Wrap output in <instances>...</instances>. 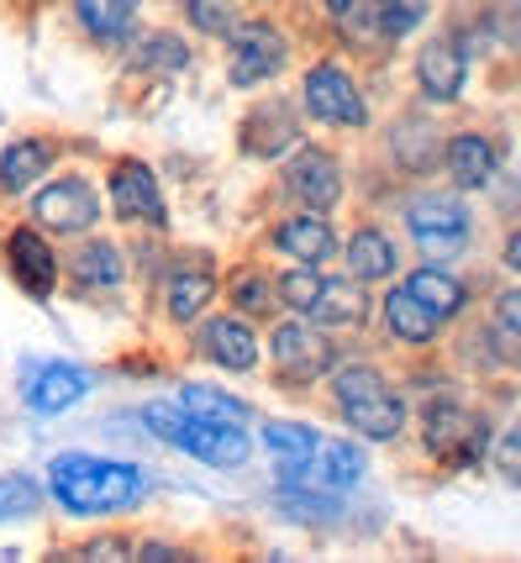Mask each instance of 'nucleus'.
Instances as JSON below:
<instances>
[{
    "mask_svg": "<svg viewBox=\"0 0 521 563\" xmlns=\"http://www.w3.org/2000/svg\"><path fill=\"white\" fill-rule=\"evenodd\" d=\"M326 406L337 411L353 438L364 442H400L411 432V395L400 390L396 379L385 374L379 358H364V353H343L332 374L322 379Z\"/></svg>",
    "mask_w": 521,
    "mask_h": 563,
    "instance_id": "nucleus-1",
    "label": "nucleus"
},
{
    "mask_svg": "<svg viewBox=\"0 0 521 563\" xmlns=\"http://www.w3.org/2000/svg\"><path fill=\"white\" fill-rule=\"evenodd\" d=\"M153 490V474L126 459H100V453H58L48 468V495L64 516L96 521V516L137 511Z\"/></svg>",
    "mask_w": 521,
    "mask_h": 563,
    "instance_id": "nucleus-2",
    "label": "nucleus"
},
{
    "mask_svg": "<svg viewBox=\"0 0 521 563\" xmlns=\"http://www.w3.org/2000/svg\"><path fill=\"white\" fill-rule=\"evenodd\" d=\"M396 221L422 264H464L474 253V206L464 190H453L443 179L400 185Z\"/></svg>",
    "mask_w": 521,
    "mask_h": 563,
    "instance_id": "nucleus-3",
    "label": "nucleus"
},
{
    "mask_svg": "<svg viewBox=\"0 0 521 563\" xmlns=\"http://www.w3.org/2000/svg\"><path fill=\"white\" fill-rule=\"evenodd\" d=\"M411 427L422 438V453L437 464H474L496 438V421L458 385H432L422 400H411Z\"/></svg>",
    "mask_w": 521,
    "mask_h": 563,
    "instance_id": "nucleus-4",
    "label": "nucleus"
},
{
    "mask_svg": "<svg viewBox=\"0 0 521 563\" xmlns=\"http://www.w3.org/2000/svg\"><path fill=\"white\" fill-rule=\"evenodd\" d=\"M347 347L343 338H332L322 327H311L306 317H274L269 332H264V368L258 374H269V385L279 395H317L322 390V379L332 374V364L343 358Z\"/></svg>",
    "mask_w": 521,
    "mask_h": 563,
    "instance_id": "nucleus-5",
    "label": "nucleus"
},
{
    "mask_svg": "<svg viewBox=\"0 0 521 563\" xmlns=\"http://www.w3.org/2000/svg\"><path fill=\"white\" fill-rule=\"evenodd\" d=\"M374 132V164L390 174L396 185H426L443 169V137L447 122L437 117V106L426 100H406Z\"/></svg>",
    "mask_w": 521,
    "mask_h": 563,
    "instance_id": "nucleus-6",
    "label": "nucleus"
},
{
    "mask_svg": "<svg viewBox=\"0 0 521 563\" xmlns=\"http://www.w3.org/2000/svg\"><path fill=\"white\" fill-rule=\"evenodd\" d=\"M296 106L311 126L337 132V137H369L374 126L369 96H364V85H358V74H353V64L343 53H322V58L300 64Z\"/></svg>",
    "mask_w": 521,
    "mask_h": 563,
    "instance_id": "nucleus-7",
    "label": "nucleus"
},
{
    "mask_svg": "<svg viewBox=\"0 0 521 563\" xmlns=\"http://www.w3.org/2000/svg\"><path fill=\"white\" fill-rule=\"evenodd\" d=\"M222 48H226V90H237V96L279 85L290 74V64H296V37L274 11H237Z\"/></svg>",
    "mask_w": 521,
    "mask_h": 563,
    "instance_id": "nucleus-8",
    "label": "nucleus"
},
{
    "mask_svg": "<svg viewBox=\"0 0 521 563\" xmlns=\"http://www.w3.org/2000/svg\"><path fill=\"white\" fill-rule=\"evenodd\" d=\"M132 290V264L126 243L111 232H79L64 238L58 247V295H69L79 306H117Z\"/></svg>",
    "mask_w": 521,
    "mask_h": 563,
    "instance_id": "nucleus-9",
    "label": "nucleus"
},
{
    "mask_svg": "<svg viewBox=\"0 0 521 563\" xmlns=\"http://www.w3.org/2000/svg\"><path fill=\"white\" fill-rule=\"evenodd\" d=\"M279 190H285V206L296 211H322V217H337L347 206V164L343 147L326 143V137H300L279 164Z\"/></svg>",
    "mask_w": 521,
    "mask_h": 563,
    "instance_id": "nucleus-10",
    "label": "nucleus"
},
{
    "mask_svg": "<svg viewBox=\"0 0 521 563\" xmlns=\"http://www.w3.org/2000/svg\"><path fill=\"white\" fill-rule=\"evenodd\" d=\"M100 196H106V211L122 232H169L174 211H169V190L153 169L148 158L137 153H117L106 158V174H100Z\"/></svg>",
    "mask_w": 521,
    "mask_h": 563,
    "instance_id": "nucleus-11",
    "label": "nucleus"
},
{
    "mask_svg": "<svg viewBox=\"0 0 521 563\" xmlns=\"http://www.w3.org/2000/svg\"><path fill=\"white\" fill-rule=\"evenodd\" d=\"M432 11H437V0H353L343 16H332V26L347 53L385 58V53L406 48L432 22Z\"/></svg>",
    "mask_w": 521,
    "mask_h": 563,
    "instance_id": "nucleus-12",
    "label": "nucleus"
},
{
    "mask_svg": "<svg viewBox=\"0 0 521 563\" xmlns=\"http://www.w3.org/2000/svg\"><path fill=\"white\" fill-rule=\"evenodd\" d=\"M26 221H37L53 243H64V238H79V232H96L106 221V196L85 169L58 164L43 185L26 190Z\"/></svg>",
    "mask_w": 521,
    "mask_h": 563,
    "instance_id": "nucleus-13",
    "label": "nucleus"
},
{
    "mask_svg": "<svg viewBox=\"0 0 521 563\" xmlns=\"http://www.w3.org/2000/svg\"><path fill=\"white\" fill-rule=\"evenodd\" d=\"M143 427L158 442H169L179 453H190L196 464L211 468H243L253 453V442L243 427H226V421H200L179 406H143Z\"/></svg>",
    "mask_w": 521,
    "mask_h": 563,
    "instance_id": "nucleus-14",
    "label": "nucleus"
},
{
    "mask_svg": "<svg viewBox=\"0 0 521 563\" xmlns=\"http://www.w3.org/2000/svg\"><path fill=\"white\" fill-rule=\"evenodd\" d=\"M153 285H158V317L174 332H185L190 321H200L222 300V264L206 247H179V253H169V264Z\"/></svg>",
    "mask_w": 521,
    "mask_h": 563,
    "instance_id": "nucleus-15",
    "label": "nucleus"
},
{
    "mask_svg": "<svg viewBox=\"0 0 521 563\" xmlns=\"http://www.w3.org/2000/svg\"><path fill=\"white\" fill-rule=\"evenodd\" d=\"M306 137V117H300L296 96H285L279 85H264L253 90L248 111L232 126V143H237V158L248 164H279L290 147Z\"/></svg>",
    "mask_w": 521,
    "mask_h": 563,
    "instance_id": "nucleus-16",
    "label": "nucleus"
},
{
    "mask_svg": "<svg viewBox=\"0 0 521 563\" xmlns=\"http://www.w3.org/2000/svg\"><path fill=\"white\" fill-rule=\"evenodd\" d=\"M369 332H379L385 347H396L406 358H432V353H443L447 321L437 317V311H426L400 279H385L379 295H374V327Z\"/></svg>",
    "mask_w": 521,
    "mask_h": 563,
    "instance_id": "nucleus-17",
    "label": "nucleus"
},
{
    "mask_svg": "<svg viewBox=\"0 0 521 563\" xmlns=\"http://www.w3.org/2000/svg\"><path fill=\"white\" fill-rule=\"evenodd\" d=\"M190 332V347H196V358H206V364H217L222 374H258L264 368V332H258V321L237 317L232 306H211L200 321H190L185 327Z\"/></svg>",
    "mask_w": 521,
    "mask_h": 563,
    "instance_id": "nucleus-18",
    "label": "nucleus"
},
{
    "mask_svg": "<svg viewBox=\"0 0 521 563\" xmlns=\"http://www.w3.org/2000/svg\"><path fill=\"white\" fill-rule=\"evenodd\" d=\"M469 74H474V58L464 53L458 32L447 22L437 26V32H426L422 43L411 48V90H417V100L437 106V111H447V106L464 100Z\"/></svg>",
    "mask_w": 521,
    "mask_h": 563,
    "instance_id": "nucleus-19",
    "label": "nucleus"
},
{
    "mask_svg": "<svg viewBox=\"0 0 521 563\" xmlns=\"http://www.w3.org/2000/svg\"><path fill=\"white\" fill-rule=\"evenodd\" d=\"M337 243H343V227L337 217H322V211H279V217L264 227L258 247L269 253L274 264H311V269H332L337 264Z\"/></svg>",
    "mask_w": 521,
    "mask_h": 563,
    "instance_id": "nucleus-20",
    "label": "nucleus"
},
{
    "mask_svg": "<svg viewBox=\"0 0 521 563\" xmlns=\"http://www.w3.org/2000/svg\"><path fill=\"white\" fill-rule=\"evenodd\" d=\"M0 264H5L11 285H16L26 300H37V306L58 300V243H53L37 221L22 217L0 232Z\"/></svg>",
    "mask_w": 521,
    "mask_h": 563,
    "instance_id": "nucleus-21",
    "label": "nucleus"
},
{
    "mask_svg": "<svg viewBox=\"0 0 521 563\" xmlns=\"http://www.w3.org/2000/svg\"><path fill=\"white\" fill-rule=\"evenodd\" d=\"M117 64H122V79H137V85L179 79V74H190V64H196V37L179 22H153V26L137 22V32L117 53Z\"/></svg>",
    "mask_w": 521,
    "mask_h": 563,
    "instance_id": "nucleus-22",
    "label": "nucleus"
},
{
    "mask_svg": "<svg viewBox=\"0 0 521 563\" xmlns=\"http://www.w3.org/2000/svg\"><path fill=\"white\" fill-rule=\"evenodd\" d=\"M500 164H506V143H500L490 126H479V122L447 126L443 169H437L443 185L464 190V196H479V190H490V185L500 179Z\"/></svg>",
    "mask_w": 521,
    "mask_h": 563,
    "instance_id": "nucleus-23",
    "label": "nucleus"
},
{
    "mask_svg": "<svg viewBox=\"0 0 521 563\" xmlns=\"http://www.w3.org/2000/svg\"><path fill=\"white\" fill-rule=\"evenodd\" d=\"M143 22V0H64V26L85 53L117 58Z\"/></svg>",
    "mask_w": 521,
    "mask_h": 563,
    "instance_id": "nucleus-24",
    "label": "nucleus"
},
{
    "mask_svg": "<svg viewBox=\"0 0 521 563\" xmlns=\"http://www.w3.org/2000/svg\"><path fill=\"white\" fill-rule=\"evenodd\" d=\"M69 153V137L64 132H48V126H32V132H16L11 143L0 147V206L5 200H26L32 185H43Z\"/></svg>",
    "mask_w": 521,
    "mask_h": 563,
    "instance_id": "nucleus-25",
    "label": "nucleus"
},
{
    "mask_svg": "<svg viewBox=\"0 0 521 563\" xmlns=\"http://www.w3.org/2000/svg\"><path fill=\"white\" fill-rule=\"evenodd\" d=\"M337 264H343V274H353V279H364V285L379 290L406 264L396 227H385L379 217H353V227H347L343 243H337Z\"/></svg>",
    "mask_w": 521,
    "mask_h": 563,
    "instance_id": "nucleus-26",
    "label": "nucleus"
},
{
    "mask_svg": "<svg viewBox=\"0 0 521 563\" xmlns=\"http://www.w3.org/2000/svg\"><path fill=\"white\" fill-rule=\"evenodd\" d=\"M306 321L311 327H322V332H332V338H343V343H353V338H364L374 327V285H364V279H353V274H322V295H317V306L306 311Z\"/></svg>",
    "mask_w": 521,
    "mask_h": 563,
    "instance_id": "nucleus-27",
    "label": "nucleus"
},
{
    "mask_svg": "<svg viewBox=\"0 0 521 563\" xmlns=\"http://www.w3.org/2000/svg\"><path fill=\"white\" fill-rule=\"evenodd\" d=\"M396 279L422 300L426 311H437L447 327L474 311V285H469V274H458V264H422V258H417L411 269L400 264Z\"/></svg>",
    "mask_w": 521,
    "mask_h": 563,
    "instance_id": "nucleus-28",
    "label": "nucleus"
},
{
    "mask_svg": "<svg viewBox=\"0 0 521 563\" xmlns=\"http://www.w3.org/2000/svg\"><path fill=\"white\" fill-rule=\"evenodd\" d=\"M222 306H232L237 317L269 327L279 317V295H274V264L269 258H237L222 264Z\"/></svg>",
    "mask_w": 521,
    "mask_h": 563,
    "instance_id": "nucleus-29",
    "label": "nucleus"
},
{
    "mask_svg": "<svg viewBox=\"0 0 521 563\" xmlns=\"http://www.w3.org/2000/svg\"><path fill=\"white\" fill-rule=\"evenodd\" d=\"M90 374L85 368H69V364H43L32 379H22V400L32 417H58V411H69L79 406L85 395H90Z\"/></svg>",
    "mask_w": 521,
    "mask_h": 563,
    "instance_id": "nucleus-30",
    "label": "nucleus"
},
{
    "mask_svg": "<svg viewBox=\"0 0 521 563\" xmlns=\"http://www.w3.org/2000/svg\"><path fill=\"white\" fill-rule=\"evenodd\" d=\"M258 438H264V448L274 453V474H296V468L311 464V453H317L322 432H317L311 421L274 417V421H264V427H258Z\"/></svg>",
    "mask_w": 521,
    "mask_h": 563,
    "instance_id": "nucleus-31",
    "label": "nucleus"
},
{
    "mask_svg": "<svg viewBox=\"0 0 521 563\" xmlns=\"http://www.w3.org/2000/svg\"><path fill=\"white\" fill-rule=\"evenodd\" d=\"M174 406L190 411V417H200V421H226V427H248L253 421L248 400H237V395L222 390V385H196V379L179 385V400H174Z\"/></svg>",
    "mask_w": 521,
    "mask_h": 563,
    "instance_id": "nucleus-32",
    "label": "nucleus"
},
{
    "mask_svg": "<svg viewBox=\"0 0 521 563\" xmlns=\"http://www.w3.org/2000/svg\"><path fill=\"white\" fill-rule=\"evenodd\" d=\"M237 0H169V16L196 43H222L226 32H232V22H237Z\"/></svg>",
    "mask_w": 521,
    "mask_h": 563,
    "instance_id": "nucleus-33",
    "label": "nucleus"
},
{
    "mask_svg": "<svg viewBox=\"0 0 521 563\" xmlns=\"http://www.w3.org/2000/svg\"><path fill=\"white\" fill-rule=\"evenodd\" d=\"M322 274L326 269H311V264H274V295H279V317H306L322 295Z\"/></svg>",
    "mask_w": 521,
    "mask_h": 563,
    "instance_id": "nucleus-34",
    "label": "nucleus"
},
{
    "mask_svg": "<svg viewBox=\"0 0 521 563\" xmlns=\"http://www.w3.org/2000/svg\"><path fill=\"white\" fill-rule=\"evenodd\" d=\"M485 321L517 347L521 343V285H500V290L485 295Z\"/></svg>",
    "mask_w": 521,
    "mask_h": 563,
    "instance_id": "nucleus-35",
    "label": "nucleus"
},
{
    "mask_svg": "<svg viewBox=\"0 0 521 563\" xmlns=\"http://www.w3.org/2000/svg\"><path fill=\"white\" fill-rule=\"evenodd\" d=\"M485 464L496 468V479H506L511 490H521V432L500 427L496 438H490V448H485Z\"/></svg>",
    "mask_w": 521,
    "mask_h": 563,
    "instance_id": "nucleus-36",
    "label": "nucleus"
},
{
    "mask_svg": "<svg viewBox=\"0 0 521 563\" xmlns=\"http://www.w3.org/2000/svg\"><path fill=\"white\" fill-rule=\"evenodd\" d=\"M43 506V490L32 474H5L0 479V521H16V516H32Z\"/></svg>",
    "mask_w": 521,
    "mask_h": 563,
    "instance_id": "nucleus-37",
    "label": "nucleus"
},
{
    "mask_svg": "<svg viewBox=\"0 0 521 563\" xmlns=\"http://www.w3.org/2000/svg\"><path fill=\"white\" fill-rule=\"evenodd\" d=\"M132 559H143V563H185V559H196V548H179V542L158 538V532H132Z\"/></svg>",
    "mask_w": 521,
    "mask_h": 563,
    "instance_id": "nucleus-38",
    "label": "nucleus"
},
{
    "mask_svg": "<svg viewBox=\"0 0 521 563\" xmlns=\"http://www.w3.org/2000/svg\"><path fill=\"white\" fill-rule=\"evenodd\" d=\"M75 559H132V532H106L100 542H79Z\"/></svg>",
    "mask_w": 521,
    "mask_h": 563,
    "instance_id": "nucleus-39",
    "label": "nucleus"
},
{
    "mask_svg": "<svg viewBox=\"0 0 521 563\" xmlns=\"http://www.w3.org/2000/svg\"><path fill=\"white\" fill-rule=\"evenodd\" d=\"M496 264H500L506 274H521V221H506V227H500Z\"/></svg>",
    "mask_w": 521,
    "mask_h": 563,
    "instance_id": "nucleus-40",
    "label": "nucleus"
},
{
    "mask_svg": "<svg viewBox=\"0 0 521 563\" xmlns=\"http://www.w3.org/2000/svg\"><path fill=\"white\" fill-rule=\"evenodd\" d=\"M347 5H353V0H311V11H317V16H326V22H332V16H343Z\"/></svg>",
    "mask_w": 521,
    "mask_h": 563,
    "instance_id": "nucleus-41",
    "label": "nucleus"
},
{
    "mask_svg": "<svg viewBox=\"0 0 521 563\" xmlns=\"http://www.w3.org/2000/svg\"><path fill=\"white\" fill-rule=\"evenodd\" d=\"M506 427H511V432H521V406H517V417H511V421H506Z\"/></svg>",
    "mask_w": 521,
    "mask_h": 563,
    "instance_id": "nucleus-42",
    "label": "nucleus"
}]
</instances>
